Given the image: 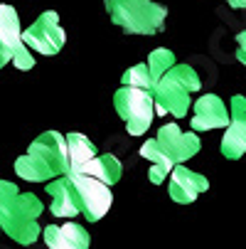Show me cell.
I'll list each match as a JSON object with an SVG mask.
<instances>
[{"label": "cell", "mask_w": 246, "mask_h": 249, "mask_svg": "<svg viewBox=\"0 0 246 249\" xmlns=\"http://www.w3.org/2000/svg\"><path fill=\"white\" fill-rule=\"evenodd\" d=\"M42 210L45 205L40 202L37 195L20 193L17 185L0 180V230L10 234V239H15L22 247L37 242L42 232L37 222Z\"/></svg>", "instance_id": "obj_1"}, {"label": "cell", "mask_w": 246, "mask_h": 249, "mask_svg": "<svg viewBox=\"0 0 246 249\" xmlns=\"http://www.w3.org/2000/svg\"><path fill=\"white\" fill-rule=\"evenodd\" d=\"M66 160V136L59 131H45L30 143L27 153L15 160V173L30 183H49L64 175Z\"/></svg>", "instance_id": "obj_2"}, {"label": "cell", "mask_w": 246, "mask_h": 249, "mask_svg": "<svg viewBox=\"0 0 246 249\" xmlns=\"http://www.w3.org/2000/svg\"><path fill=\"white\" fill-rule=\"evenodd\" d=\"M202 89V79L190 64H175L155 82L153 99L155 114H170L175 119H182L190 111L192 94Z\"/></svg>", "instance_id": "obj_3"}, {"label": "cell", "mask_w": 246, "mask_h": 249, "mask_svg": "<svg viewBox=\"0 0 246 249\" xmlns=\"http://www.w3.org/2000/svg\"><path fill=\"white\" fill-rule=\"evenodd\" d=\"M114 25L128 35H155L167 20V8L155 0H103Z\"/></svg>", "instance_id": "obj_4"}, {"label": "cell", "mask_w": 246, "mask_h": 249, "mask_svg": "<svg viewBox=\"0 0 246 249\" xmlns=\"http://www.w3.org/2000/svg\"><path fill=\"white\" fill-rule=\"evenodd\" d=\"M199 151V136L192 131H182L178 124H167L158 131L155 138L146 141L140 146V156L148 158L150 163H160L167 168H175Z\"/></svg>", "instance_id": "obj_5"}, {"label": "cell", "mask_w": 246, "mask_h": 249, "mask_svg": "<svg viewBox=\"0 0 246 249\" xmlns=\"http://www.w3.org/2000/svg\"><path fill=\"white\" fill-rule=\"evenodd\" d=\"M114 106H116V111H118V116L126 124V128H128L131 136H143L150 128L153 116H155L153 91L123 84L114 94Z\"/></svg>", "instance_id": "obj_6"}, {"label": "cell", "mask_w": 246, "mask_h": 249, "mask_svg": "<svg viewBox=\"0 0 246 249\" xmlns=\"http://www.w3.org/2000/svg\"><path fill=\"white\" fill-rule=\"evenodd\" d=\"M74 185V193L79 197V207H82V215L89 222H98L114 205V193L111 185L98 180L94 175L86 173H64Z\"/></svg>", "instance_id": "obj_7"}, {"label": "cell", "mask_w": 246, "mask_h": 249, "mask_svg": "<svg viewBox=\"0 0 246 249\" xmlns=\"http://www.w3.org/2000/svg\"><path fill=\"white\" fill-rule=\"evenodd\" d=\"M22 42L32 52H40L47 57L57 54L66 42V35L59 25V15L54 10H45L27 30H22Z\"/></svg>", "instance_id": "obj_8"}, {"label": "cell", "mask_w": 246, "mask_h": 249, "mask_svg": "<svg viewBox=\"0 0 246 249\" xmlns=\"http://www.w3.org/2000/svg\"><path fill=\"white\" fill-rule=\"evenodd\" d=\"M222 156L229 160L246 156V99L241 94L231 96L229 104V124L222 138Z\"/></svg>", "instance_id": "obj_9"}, {"label": "cell", "mask_w": 246, "mask_h": 249, "mask_svg": "<svg viewBox=\"0 0 246 249\" xmlns=\"http://www.w3.org/2000/svg\"><path fill=\"white\" fill-rule=\"evenodd\" d=\"M170 197L175 202H180V205H187V202H195L204 190H209V180L204 175L185 168L182 163L180 165H175L172 173H170Z\"/></svg>", "instance_id": "obj_10"}, {"label": "cell", "mask_w": 246, "mask_h": 249, "mask_svg": "<svg viewBox=\"0 0 246 249\" xmlns=\"http://www.w3.org/2000/svg\"><path fill=\"white\" fill-rule=\"evenodd\" d=\"M229 124V109L217 94H204L195 101L192 114V131H212V128H227Z\"/></svg>", "instance_id": "obj_11"}, {"label": "cell", "mask_w": 246, "mask_h": 249, "mask_svg": "<svg viewBox=\"0 0 246 249\" xmlns=\"http://www.w3.org/2000/svg\"><path fill=\"white\" fill-rule=\"evenodd\" d=\"M22 47V27L13 5H0V69L13 64L15 52Z\"/></svg>", "instance_id": "obj_12"}, {"label": "cell", "mask_w": 246, "mask_h": 249, "mask_svg": "<svg viewBox=\"0 0 246 249\" xmlns=\"http://www.w3.org/2000/svg\"><path fill=\"white\" fill-rule=\"evenodd\" d=\"M45 244L49 249H89L91 237L89 230H84L77 222H66V225H47L42 230Z\"/></svg>", "instance_id": "obj_13"}, {"label": "cell", "mask_w": 246, "mask_h": 249, "mask_svg": "<svg viewBox=\"0 0 246 249\" xmlns=\"http://www.w3.org/2000/svg\"><path fill=\"white\" fill-rule=\"evenodd\" d=\"M47 195L52 197L49 210H52L54 217L69 220V217H74V215L82 212L79 197L74 193V185H72V180H69L66 175H59V178H54V180L47 183Z\"/></svg>", "instance_id": "obj_14"}, {"label": "cell", "mask_w": 246, "mask_h": 249, "mask_svg": "<svg viewBox=\"0 0 246 249\" xmlns=\"http://www.w3.org/2000/svg\"><path fill=\"white\" fill-rule=\"evenodd\" d=\"M74 173H86V175H94V178H98V180H103V183H109L111 188L121 180V173H123V165H121V160L116 158V156H111V153H103V156H94L89 163H84L79 170H74Z\"/></svg>", "instance_id": "obj_15"}, {"label": "cell", "mask_w": 246, "mask_h": 249, "mask_svg": "<svg viewBox=\"0 0 246 249\" xmlns=\"http://www.w3.org/2000/svg\"><path fill=\"white\" fill-rule=\"evenodd\" d=\"M94 156H96V146L91 143L84 133H69V136H66V160H69L66 173L79 170V168H82L84 163H89Z\"/></svg>", "instance_id": "obj_16"}, {"label": "cell", "mask_w": 246, "mask_h": 249, "mask_svg": "<svg viewBox=\"0 0 246 249\" xmlns=\"http://www.w3.org/2000/svg\"><path fill=\"white\" fill-rule=\"evenodd\" d=\"M146 64H148V72H150L153 82H158L170 67H175V54H172L167 47H158V50L150 52V57H148Z\"/></svg>", "instance_id": "obj_17"}, {"label": "cell", "mask_w": 246, "mask_h": 249, "mask_svg": "<svg viewBox=\"0 0 246 249\" xmlns=\"http://www.w3.org/2000/svg\"><path fill=\"white\" fill-rule=\"evenodd\" d=\"M123 84H128V87H140V89H148V91H153V87H155V82H153V77H150V72H148V64H135V67H131L128 72L123 74Z\"/></svg>", "instance_id": "obj_18"}, {"label": "cell", "mask_w": 246, "mask_h": 249, "mask_svg": "<svg viewBox=\"0 0 246 249\" xmlns=\"http://www.w3.org/2000/svg\"><path fill=\"white\" fill-rule=\"evenodd\" d=\"M13 67H17V69H32L34 67V57H32V50L22 42V47L15 52V57H13Z\"/></svg>", "instance_id": "obj_19"}, {"label": "cell", "mask_w": 246, "mask_h": 249, "mask_svg": "<svg viewBox=\"0 0 246 249\" xmlns=\"http://www.w3.org/2000/svg\"><path fill=\"white\" fill-rule=\"evenodd\" d=\"M170 173H172V168L160 165V163H153V168L148 170V178H150L153 185H160L163 180H167V178H170Z\"/></svg>", "instance_id": "obj_20"}, {"label": "cell", "mask_w": 246, "mask_h": 249, "mask_svg": "<svg viewBox=\"0 0 246 249\" xmlns=\"http://www.w3.org/2000/svg\"><path fill=\"white\" fill-rule=\"evenodd\" d=\"M236 59L246 67V30L236 35Z\"/></svg>", "instance_id": "obj_21"}, {"label": "cell", "mask_w": 246, "mask_h": 249, "mask_svg": "<svg viewBox=\"0 0 246 249\" xmlns=\"http://www.w3.org/2000/svg\"><path fill=\"white\" fill-rule=\"evenodd\" d=\"M0 232H3V230H0Z\"/></svg>", "instance_id": "obj_22"}]
</instances>
